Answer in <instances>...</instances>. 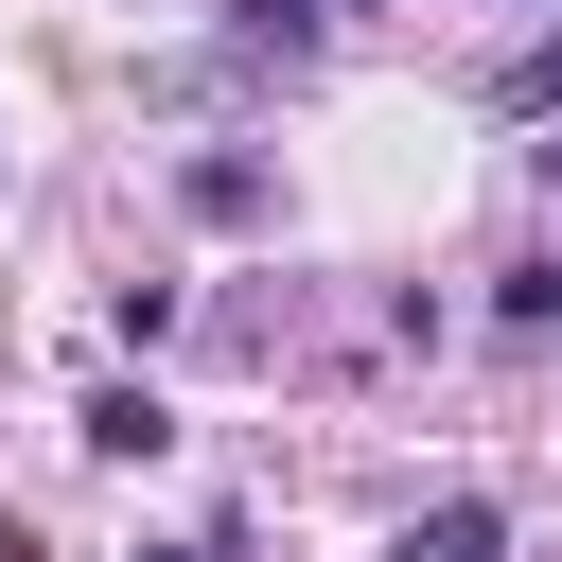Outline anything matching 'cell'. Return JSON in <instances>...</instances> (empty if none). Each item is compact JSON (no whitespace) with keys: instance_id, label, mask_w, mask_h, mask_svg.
I'll use <instances>...</instances> for the list:
<instances>
[{"instance_id":"cell-7","label":"cell","mask_w":562,"mask_h":562,"mask_svg":"<svg viewBox=\"0 0 562 562\" xmlns=\"http://www.w3.org/2000/svg\"><path fill=\"white\" fill-rule=\"evenodd\" d=\"M544 158H562V140H544Z\"/></svg>"},{"instance_id":"cell-3","label":"cell","mask_w":562,"mask_h":562,"mask_svg":"<svg viewBox=\"0 0 562 562\" xmlns=\"http://www.w3.org/2000/svg\"><path fill=\"white\" fill-rule=\"evenodd\" d=\"M509 105H527V123H562V35H527V53H509Z\"/></svg>"},{"instance_id":"cell-2","label":"cell","mask_w":562,"mask_h":562,"mask_svg":"<svg viewBox=\"0 0 562 562\" xmlns=\"http://www.w3.org/2000/svg\"><path fill=\"white\" fill-rule=\"evenodd\" d=\"M176 422H158V386H88V457H158Z\"/></svg>"},{"instance_id":"cell-4","label":"cell","mask_w":562,"mask_h":562,"mask_svg":"<svg viewBox=\"0 0 562 562\" xmlns=\"http://www.w3.org/2000/svg\"><path fill=\"white\" fill-rule=\"evenodd\" d=\"M158 562H228V544H158Z\"/></svg>"},{"instance_id":"cell-1","label":"cell","mask_w":562,"mask_h":562,"mask_svg":"<svg viewBox=\"0 0 562 562\" xmlns=\"http://www.w3.org/2000/svg\"><path fill=\"white\" fill-rule=\"evenodd\" d=\"M404 562H509V527H492V492H457V509H422V527H404Z\"/></svg>"},{"instance_id":"cell-6","label":"cell","mask_w":562,"mask_h":562,"mask_svg":"<svg viewBox=\"0 0 562 562\" xmlns=\"http://www.w3.org/2000/svg\"><path fill=\"white\" fill-rule=\"evenodd\" d=\"M527 18H562V0H527Z\"/></svg>"},{"instance_id":"cell-5","label":"cell","mask_w":562,"mask_h":562,"mask_svg":"<svg viewBox=\"0 0 562 562\" xmlns=\"http://www.w3.org/2000/svg\"><path fill=\"white\" fill-rule=\"evenodd\" d=\"M0 562H35V544H18V527H0Z\"/></svg>"}]
</instances>
